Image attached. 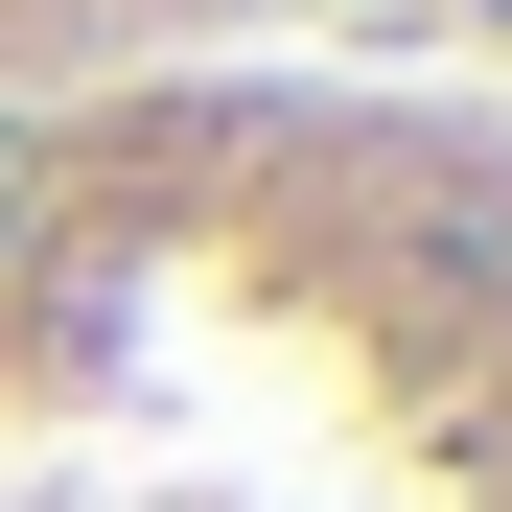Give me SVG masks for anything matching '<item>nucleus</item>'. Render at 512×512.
Listing matches in <instances>:
<instances>
[{"instance_id":"f257e3e1","label":"nucleus","mask_w":512,"mask_h":512,"mask_svg":"<svg viewBox=\"0 0 512 512\" xmlns=\"http://www.w3.org/2000/svg\"><path fill=\"white\" fill-rule=\"evenodd\" d=\"M24 210H47V140H24V117H0V256H24Z\"/></svg>"},{"instance_id":"f03ea898","label":"nucleus","mask_w":512,"mask_h":512,"mask_svg":"<svg viewBox=\"0 0 512 512\" xmlns=\"http://www.w3.org/2000/svg\"><path fill=\"white\" fill-rule=\"evenodd\" d=\"M489 24H512V0H489Z\"/></svg>"},{"instance_id":"7ed1b4c3","label":"nucleus","mask_w":512,"mask_h":512,"mask_svg":"<svg viewBox=\"0 0 512 512\" xmlns=\"http://www.w3.org/2000/svg\"><path fill=\"white\" fill-rule=\"evenodd\" d=\"M489 210H512V187H489Z\"/></svg>"}]
</instances>
